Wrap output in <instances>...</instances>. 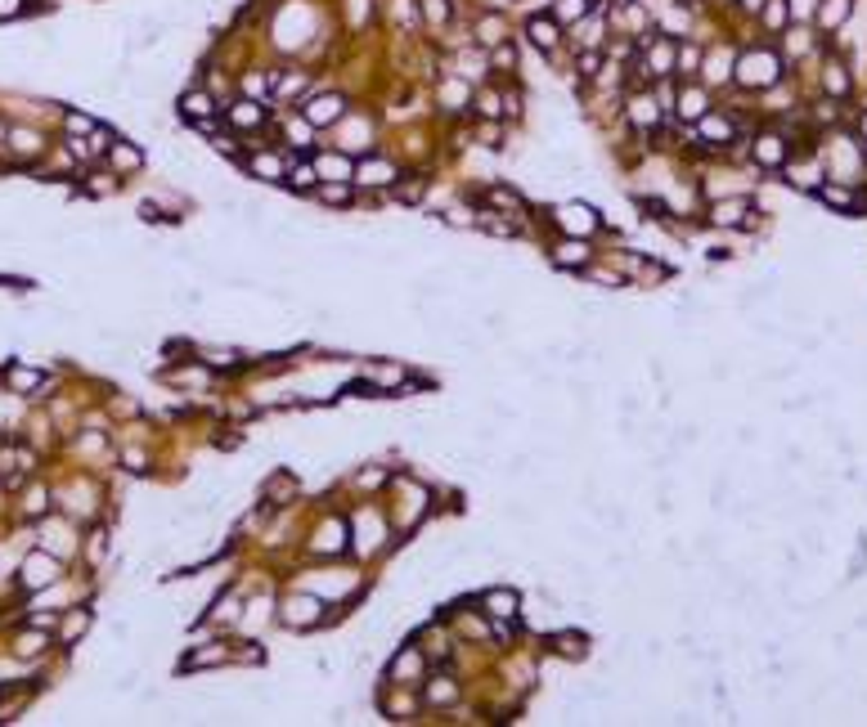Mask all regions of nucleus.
Wrapping results in <instances>:
<instances>
[{
	"label": "nucleus",
	"mask_w": 867,
	"mask_h": 727,
	"mask_svg": "<svg viewBox=\"0 0 867 727\" xmlns=\"http://www.w3.org/2000/svg\"><path fill=\"white\" fill-rule=\"evenodd\" d=\"M180 112H185L194 126H203V130H212V117H216V99L207 90H185L180 94Z\"/></svg>",
	"instance_id": "nucleus-1"
},
{
	"label": "nucleus",
	"mask_w": 867,
	"mask_h": 727,
	"mask_svg": "<svg viewBox=\"0 0 867 727\" xmlns=\"http://www.w3.org/2000/svg\"><path fill=\"white\" fill-rule=\"evenodd\" d=\"M777 68H782V63H777V54H746V59H741V81H750V85H768L777 76Z\"/></svg>",
	"instance_id": "nucleus-2"
},
{
	"label": "nucleus",
	"mask_w": 867,
	"mask_h": 727,
	"mask_svg": "<svg viewBox=\"0 0 867 727\" xmlns=\"http://www.w3.org/2000/svg\"><path fill=\"white\" fill-rule=\"evenodd\" d=\"M315 619H319V601L315 597H292L288 610H283V624H292V628H306V624H315Z\"/></svg>",
	"instance_id": "nucleus-3"
},
{
	"label": "nucleus",
	"mask_w": 867,
	"mask_h": 727,
	"mask_svg": "<svg viewBox=\"0 0 867 727\" xmlns=\"http://www.w3.org/2000/svg\"><path fill=\"white\" fill-rule=\"evenodd\" d=\"M481 606L490 610V615L508 619V615H517V592H508V588H490V592H481Z\"/></svg>",
	"instance_id": "nucleus-4"
},
{
	"label": "nucleus",
	"mask_w": 867,
	"mask_h": 727,
	"mask_svg": "<svg viewBox=\"0 0 867 727\" xmlns=\"http://www.w3.org/2000/svg\"><path fill=\"white\" fill-rule=\"evenodd\" d=\"M526 36L539 45V50H553V45H557V18H548V14L530 18V23H526Z\"/></svg>",
	"instance_id": "nucleus-5"
},
{
	"label": "nucleus",
	"mask_w": 867,
	"mask_h": 727,
	"mask_svg": "<svg viewBox=\"0 0 867 727\" xmlns=\"http://www.w3.org/2000/svg\"><path fill=\"white\" fill-rule=\"evenodd\" d=\"M306 117L315 121V126H328V121L342 117V99H337V94H323V99H315V103L306 108Z\"/></svg>",
	"instance_id": "nucleus-6"
},
{
	"label": "nucleus",
	"mask_w": 867,
	"mask_h": 727,
	"mask_svg": "<svg viewBox=\"0 0 867 727\" xmlns=\"http://www.w3.org/2000/svg\"><path fill=\"white\" fill-rule=\"evenodd\" d=\"M50 579H54V561L50 557H32L23 566V583L27 588H41V583H50Z\"/></svg>",
	"instance_id": "nucleus-7"
},
{
	"label": "nucleus",
	"mask_w": 867,
	"mask_h": 727,
	"mask_svg": "<svg viewBox=\"0 0 867 727\" xmlns=\"http://www.w3.org/2000/svg\"><path fill=\"white\" fill-rule=\"evenodd\" d=\"M553 651L566 656V660H584V638L580 633H557L553 638Z\"/></svg>",
	"instance_id": "nucleus-8"
},
{
	"label": "nucleus",
	"mask_w": 867,
	"mask_h": 727,
	"mask_svg": "<svg viewBox=\"0 0 867 727\" xmlns=\"http://www.w3.org/2000/svg\"><path fill=\"white\" fill-rule=\"evenodd\" d=\"M755 153H759V162H768V166H777V162L786 157V148H782V139H777V135H764Z\"/></svg>",
	"instance_id": "nucleus-9"
},
{
	"label": "nucleus",
	"mask_w": 867,
	"mask_h": 727,
	"mask_svg": "<svg viewBox=\"0 0 867 727\" xmlns=\"http://www.w3.org/2000/svg\"><path fill=\"white\" fill-rule=\"evenodd\" d=\"M230 121L234 126H256V121H261V108H256V103H234Z\"/></svg>",
	"instance_id": "nucleus-10"
},
{
	"label": "nucleus",
	"mask_w": 867,
	"mask_h": 727,
	"mask_svg": "<svg viewBox=\"0 0 867 727\" xmlns=\"http://www.w3.org/2000/svg\"><path fill=\"white\" fill-rule=\"evenodd\" d=\"M845 14H850V0H827L823 5V27H836Z\"/></svg>",
	"instance_id": "nucleus-11"
},
{
	"label": "nucleus",
	"mask_w": 867,
	"mask_h": 727,
	"mask_svg": "<svg viewBox=\"0 0 867 727\" xmlns=\"http://www.w3.org/2000/svg\"><path fill=\"white\" fill-rule=\"evenodd\" d=\"M360 176H364L360 185H382L378 176H387V180H392V166H382V162H364V166H360Z\"/></svg>",
	"instance_id": "nucleus-12"
},
{
	"label": "nucleus",
	"mask_w": 867,
	"mask_h": 727,
	"mask_svg": "<svg viewBox=\"0 0 867 727\" xmlns=\"http://www.w3.org/2000/svg\"><path fill=\"white\" fill-rule=\"evenodd\" d=\"M85 624H90V610H77V615H68V624H63V638H81L85 633Z\"/></svg>",
	"instance_id": "nucleus-13"
},
{
	"label": "nucleus",
	"mask_w": 867,
	"mask_h": 727,
	"mask_svg": "<svg viewBox=\"0 0 867 727\" xmlns=\"http://www.w3.org/2000/svg\"><path fill=\"white\" fill-rule=\"evenodd\" d=\"M584 256H589V252H584V247H580V243H571V247L562 243V247H557V265H580V261H584Z\"/></svg>",
	"instance_id": "nucleus-14"
},
{
	"label": "nucleus",
	"mask_w": 867,
	"mask_h": 727,
	"mask_svg": "<svg viewBox=\"0 0 867 727\" xmlns=\"http://www.w3.org/2000/svg\"><path fill=\"white\" fill-rule=\"evenodd\" d=\"M247 166H252V176H283V166L274 157H252Z\"/></svg>",
	"instance_id": "nucleus-15"
},
{
	"label": "nucleus",
	"mask_w": 867,
	"mask_h": 727,
	"mask_svg": "<svg viewBox=\"0 0 867 727\" xmlns=\"http://www.w3.org/2000/svg\"><path fill=\"white\" fill-rule=\"evenodd\" d=\"M18 656H36V651H45V638H36V633H23L18 638V647H14Z\"/></svg>",
	"instance_id": "nucleus-16"
},
{
	"label": "nucleus",
	"mask_w": 867,
	"mask_h": 727,
	"mask_svg": "<svg viewBox=\"0 0 867 727\" xmlns=\"http://www.w3.org/2000/svg\"><path fill=\"white\" fill-rule=\"evenodd\" d=\"M584 9H589L584 0H562V5L553 9V18H580V14H584Z\"/></svg>",
	"instance_id": "nucleus-17"
},
{
	"label": "nucleus",
	"mask_w": 867,
	"mask_h": 727,
	"mask_svg": "<svg viewBox=\"0 0 867 727\" xmlns=\"http://www.w3.org/2000/svg\"><path fill=\"white\" fill-rule=\"evenodd\" d=\"M9 386H18V391L36 386V373H23V368H14V373H9Z\"/></svg>",
	"instance_id": "nucleus-18"
},
{
	"label": "nucleus",
	"mask_w": 867,
	"mask_h": 727,
	"mask_svg": "<svg viewBox=\"0 0 867 727\" xmlns=\"http://www.w3.org/2000/svg\"><path fill=\"white\" fill-rule=\"evenodd\" d=\"M112 153H117V162H121V166H140V148H121V144H112Z\"/></svg>",
	"instance_id": "nucleus-19"
},
{
	"label": "nucleus",
	"mask_w": 867,
	"mask_h": 727,
	"mask_svg": "<svg viewBox=\"0 0 867 727\" xmlns=\"http://www.w3.org/2000/svg\"><path fill=\"white\" fill-rule=\"evenodd\" d=\"M777 23H786V5H782V0H773V5H768V27H777Z\"/></svg>",
	"instance_id": "nucleus-20"
},
{
	"label": "nucleus",
	"mask_w": 867,
	"mask_h": 727,
	"mask_svg": "<svg viewBox=\"0 0 867 727\" xmlns=\"http://www.w3.org/2000/svg\"><path fill=\"white\" fill-rule=\"evenodd\" d=\"M706 135H714V139H728V135H732V126H728V121H706Z\"/></svg>",
	"instance_id": "nucleus-21"
},
{
	"label": "nucleus",
	"mask_w": 867,
	"mask_h": 727,
	"mask_svg": "<svg viewBox=\"0 0 867 727\" xmlns=\"http://www.w3.org/2000/svg\"><path fill=\"white\" fill-rule=\"evenodd\" d=\"M23 14V0H0V18H18Z\"/></svg>",
	"instance_id": "nucleus-22"
},
{
	"label": "nucleus",
	"mask_w": 867,
	"mask_h": 727,
	"mask_svg": "<svg viewBox=\"0 0 867 727\" xmlns=\"http://www.w3.org/2000/svg\"><path fill=\"white\" fill-rule=\"evenodd\" d=\"M423 9H427V18H445V5H441V0H423Z\"/></svg>",
	"instance_id": "nucleus-23"
},
{
	"label": "nucleus",
	"mask_w": 867,
	"mask_h": 727,
	"mask_svg": "<svg viewBox=\"0 0 867 727\" xmlns=\"http://www.w3.org/2000/svg\"><path fill=\"white\" fill-rule=\"evenodd\" d=\"M68 130H90V121H85V117H77V112H72V117H68Z\"/></svg>",
	"instance_id": "nucleus-24"
},
{
	"label": "nucleus",
	"mask_w": 867,
	"mask_h": 727,
	"mask_svg": "<svg viewBox=\"0 0 867 727\" xmlns=\"http://www.w3.org/2000/svg\"><path fill=\"white\" fill-rule=\"evenodd\" d=\"M863 135H867V117H863Z\"/></svg>",
	"instance_id": "nucleus-25"
}]
</instances>
